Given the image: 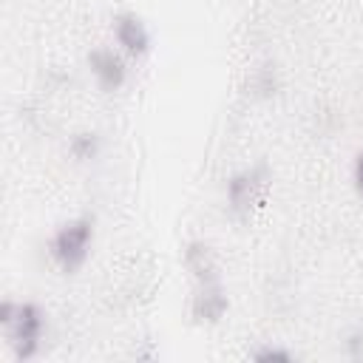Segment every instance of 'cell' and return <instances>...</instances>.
Segmentation results:
<instances>
[{"instance_id": "5b68a950", "label": "cell", "mask_w": 363, "mask_h": 363, "mask_svg": "<svg viewBox=\"0 0 363 363\" xmlns=\"http://www.w3.org/2000/svg\"><path fill=\"white\" fill-rule=\"evenodd\" d=\"M88 65L94 71V77L99 79V85L105 91H116L122 88L125 82V62L113 54V51H105V48H96L88 54Z\"/></svg>"}, {"instance_id": "8992f818", "label": "cell", "mask_w": 363, "mask_h": 363, "mask_svg": "<svg viewBox=\"0 0 363 363\" xmlns=\"http://www.w3.org/2000/svg\"><path fill=\"white\" fill-rule=\"evenodd\" d=\"M227 306H230V301H227L224 289L218 286V281H216V284H201L199 295L193 298V318H196V320L216 323V320L224 318Z\"/></svg>"}, {"instance_id": "3957f363", "label": "cell", "mask_w": 363, "mask_h": 363, "mask_svg": "<svg viewBox=\"0 0 363 363\" xmlns=\"http://www.w3.org/2000/svg\"><path fill=\"white\" fill-rule=\"evenodd\" d=\"M267 176H269L267 173V162H258L255 167L241 170L227 182V201H230V210L235 216H247L250 213V207L258 201V193L267 184Z\"/></svg>"}, {"instance_id": "52a82bcc", "label": "cell", "mask_w": 363, "mask_h": 363, "mask_svg": "<svg viewBox=\"0 0 363 363\" xmlns=\"http://www.w3.org/2000/svg\"><path fill=\"white\" fill-rule=\"evenodd\" d=\"M184 264L196 275L199 284H216L218 281V264L213 258V250L204 241H190L184 250Z\"/></svg>"}, {"instance_id": "9c48e42d", "label": "cell", "mask_w": 363, "mask_h": 363, "mask_svg": "<svg viewBox=\"0 0 363 363\" xmlns=\"http://www.w3.org/2000/svg\"><path fill=\"white\" fill-rule=\"evenodd\" d=\"M255 360H284V363H289L292 354L284 352V349H261V352L255 354Z\"/></svg>"}, {"instance_id": "ba28073f", "label": "cell", "mask_w": 363, "mask_h": 363, "mask_svg": "<svg viewBox=\"0 0 363 363\" xmlns=\"http://www.w3.org/2000/svg\"><path fill=\"white\" fill-rule=\"evenodd\" d=\"M96 147H99L96 133H77V136L71 139V153H74L77 159H91V156L96 153Z\"/></svg>"}, {"instance_id": "30bf717a", "label": "cell", "mask_w": 363, "mask_h": 363, "mask_svg": "<svg viewBox=\"0 0 363 363\" xmlns=\"http://www.w3.org/2000/svg\"><path fill=\"white\" fill-rule=\"evenodd\" d=\"M17 309H20V303H11V301H3V303H0V323H6V326H11V320L17 318Z\"/></svg>"}, {"instance_id": "8fae6325", "label": "cell", "mask_w": 363, "mask_h": 363, "mask_svg": "<svg viewBox=\"0 0 363 363\" xmlns=\"http://www.w3.org/2000/svg\"><path fill=\"white\" fill-rule=\"evenodd\" d=\"M354 187H357V193L363 196V153H360L357 162H354Z\"/></svg>"}, {"instance_id": "6da1fadb", "label": "cell", "mask_w": 363, "mask_h": 363, "mask_svg": "<svg viewBox=\"0 0 363 363\" xmlns=\"http://www.w3.org/2000/svg\"><path fill=\"white\" fill-rule=\"evenodd\" d=\"M94 238V218L82 216L62 224L51 238V255L62 267V272H77L88 258V247Z\"/></svg>"}, {"instance_id": "7a4b0ae2", "label": "cell", "mask_w": 363, "mask_h": 363, "mask_svg": "<svg viewBox=\"0 0 363 363\" xmlns=\"http://www.w3.org/2000/svg\"><path fill=\"white\" fill-rule=\"evenodd\" d=\"M43 329H45L43 309L37 303H20L17 318L11 320V343H14V354L20 360L34 357L40 337H43Z\"/></svg>"}, {"instance_id": "277c9868", "label": "cell", "mask_w": 363, "mask_h": 363, "mask_svg": "<svg viewBox=\"0 0 363 363\" xmlns=\"http://www.w3.org/2000/svg\"><path fill=\"white\" fill-rule=\"evenodd\" d=\"M113 34L119 40V45L128 51V54H145L147 45H150V34L145 28V23L136 17V14H116L113 17Z\"/></svg>"}]
</instances>
